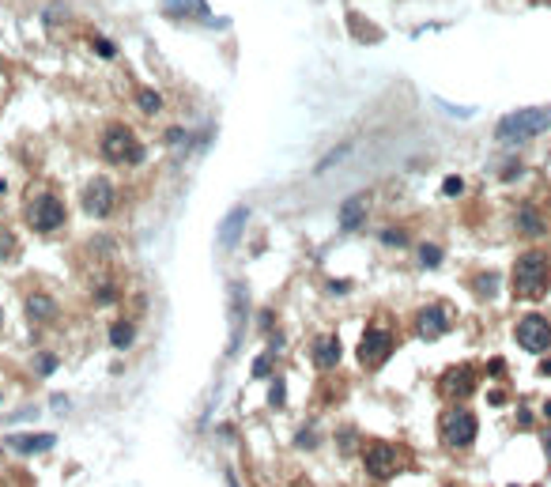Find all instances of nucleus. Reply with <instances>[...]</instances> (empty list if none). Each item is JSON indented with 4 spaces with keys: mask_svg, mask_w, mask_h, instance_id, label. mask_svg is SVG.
Instances as JSON below:
<instances>
[{
    "mask_svg": "<svg viewBox=\"0 0 551 487\" xmlns=\"http://www.w3.org/2000/svg\"><path fill=\"white\" fill-rule=\"evenodd\" d=\"M393 348H397V336H393L389 328L374 325V328H366L363 340H359V363L366 366V371H378V366L389 363Z\"/></svg>",
    "mask_w": 551,
    "mask_h": 487,
    "instance_id": "nucleus-7",
    "label": "nucleus"
},
{
    "mask_svg": "<svg viewBox=\"0 0 551 487\" xmlns=\"http://www.w3.org/2000/svg\"><path fill=\"white\" fill-rule=\"evenodd\" d=\"M400 453H404L400 446L374 438V442H366V446H363V465H366V472H370L374 480H389V476H397V468L404 465V457H400Z\"/></svg>",
    "mask_w": 551,
    "mask_h": 487,
    "instance_id": "nucleus-6",
    "label": "nucleus"
},
{
    "mask_svg": "<svg viewBox=\"0 0 551 487\" xmlns=\"http://www.w3.org/2000/svg\"><path fill=\"white\" fill-rule=\"evenodd\" d=\"M514 340H517V348L540 355V351L551 348V321L544 318V313H525V318L514 325Z\"/></svg>",
    "mask_w": 551,
    "mask_h": 487,
    "instance_id": "nucleus-8",
    "label": "nucleus"
},
{
    "mask_svg": "<svg viewBox=\"0 0 551 487\" xmlns=\"http://www.w3.org/2000/svg\"><path fill=\"white\" fill-rule=\"evenodd\" d=\"M540 374H544V378L551 374V359H547V363H540Z\"/></svg>",
    "mask_w": 551,
    "mask_h": 487,
    "instance_id": "nucleus-35",
    "label": "nucleus"
},
{
    "mask_svg": "<svg viewBox=\"0 0 551 487\" xmlns=\"http://www.w3.org/2000/svg\"><path fill=\"white\" fill-rule=\"evenodd\" d=\"M91 49H95L98 57H106V61H110V57H117V46L110 42V38H102V34H95V38H91Z\"/></svg>",
    "mask_w": 551,
    "mask_h": 487,
    "instance_id": "nucleus-26",
    "label": "nucleus"
},
{
    "mask_svg": "<svg viewBox=\"0 0 551 487\" xmlns=\"http://www.w3.org/2000/svg\"><path fill=\"white\" fill-rule=\"evenodd\" d=\"M313 363L321 366V371H333L340 363V340L336 336H321L318 344H313Z\"/></svg>",
    "mask_w": 551,
    "mask_h": 487,
    "instance_id": "nucleus-17",
    "label": "nucleus"
},
{
    "mask_svg": "<svg viewBox=\"0 0 551 487\" xmlns=\"http://www.w3.org/2000/svg\"><path fill=\"white\" fill-rule=\"evenodd\" d=\"M510 287L517 298H540L551 287V253L544 249H525L510 268Z\"/></svg>",
    "mask_w": 551,
    "mask_h": 487,
    "instance_id": "nucleus-1",
    "label": "nucleus"
},
{
    "mask_svg": "<svg viewBox=\"0 0 551 487\" xmlns=\"http://www.w3.org/2000/svg\"><path fill=\"white\" fill-rule=\"evenodd\" d=\"M98 155L110 166H140L143 155H148V148H143V140L128 125L113 121V125L102 129V136H98Z\"/></svg>",
    "mask_w": 551,
    "mask_h": 487,
    "instance_id": "nucleus-2",
    "label": "nucleus"
},
{
    "mask_svg": "<svg viewBox=\"0 0 551 487\" xmlns=\"http://www.w3.org/2000/svg\"><path fill=\"white\" fill-rule=\"evenodd\" d=\"M27 318H31V321H54V318H57V302L49 298L46 291L31 295V298H27Z\"/></svg>",
    "mask_w": 551,
    "mask_h": 487,
    "instance_id": "nucleus-18",
    "label": "nucleus"
},
{
    "mask_svg": "<svg viewBox=\"0 0 551 487\" xmlns=\"http://www.w3.org/2000/svg\"><path fill=\"white\" fill-rule=\"evenodd\" d=\"M57 363H61V359H57L54 351H38V355H34V371H38V374H54Z\"/></svg>",
    "mask_w": 551,
    "mask_h": 487,
    "instance_id": "nucleus-24",
    "label": "nucleus"
},
{
    "mask_svg": "<svg viewBox=\"0 0 551 487\" xmlns=\"http://www.w3.org/2000/svg\"><path fill=\"white\" fill-rule=\"evenodd\" d=\"M412 328H415L419 340H442L445 333H450V313H445L442 306H423L415 313Z\"/></svg>",
    "mask_w": 551,
    "mask_h": 487,
    "instance_id": "nucleus-11",
    "label": "nucleus"
},
{
    "mask_svg": "<svg viewBox=\"0 0 551 487\" xmlns=\"http://www.w3.org/2000/svg\"><path fill=\"white\" fill-rule=\"evenodd\" d=\"M163 140L170 144V148H181V144H189V133H186L181 125H170L166 133H163Z\"/></svg>",
    "mask_w": 551,
    "mask_h": 487,
    "instance_id": "nucleus-27",
    "label": "nucleus"
},
{
    "mask_svg": "<svg viewBox=\"0 0 551 487\" xmlns=\"http://www.w3.org/2000/svg\"><path fill=\"white\" fill-rule=\"evenodd\" d=\"M268 404H272V408H283V381H280V378H276V381H272V393H268Z\"/></svg>",
    "mask_w": 551,
    "mask_h": 487,
    "instance_id": "nucleus-32",
    "label": "nucleus"
},
{
    "mask_svg": "<svg viewBox=\"0 0 551 487\" xmlns=\"http://www.w3.org/2000/svg\"><path fill=\"white\" fill-rule=\"evenodd\" d=\"M547 129H551V106H525V110L506 114L495 125V140L498 144H525V140L547 133Z\"/></svg>",
    "mask_w": 551,
    "mask_h": 487,
    "instance_id": "nucleus-3",
    "label": "nucleus"
},
{
    "mask_svg": "<svg viewBox=\"0 0 551 487\" xmlns=\"http://www.w3.org/2000/svg\"><path fill=\"white\" fill-rule=\"evenodd\" d=\"M0 401H4V393H0Z\"/></svg>",
    "mask_w": 551,
    "mask_h": 487,
    "instance_id": "nucleus-39",
    "label": "nucleus"
},
{
    "mask_svg": "<svg viewBox=\"0 0 551 487\" xmlns=\"http://www.w3.org/2000/svg\"><path fill=\"white\" fill-rule=\"evenodd\" d=\"M72 11H69V0H49L46 4V11H42V19L49 23V27H54V23H61V19H69Z\"/></svg>",
    "mask_w": 551,
    "mask_h": 487,
    "instance_id": "nucleus-22",
    "label": "nucleus"
},
{
    "mask_svg": "<svg viewBox=\"0 0 551 487\" xmlns=\"http://www.w3.org/2000/svg\"><path fill=\"white\" fill-rule=\"evenodd\" d=\"M476 291L491 298V295L498 291V276H495V272H483V276H480V280H476Z\"/></svg>",
    "mask_w": 551,
    "mask_h": 487,
    "instance_id": "nucleus-28",
    "label": "nucleus"
},
{
    "mask_svg": "<svg viewBox=\"0 0 551 487\" xmlns=\"http://www.w3.org/2000/svg\"><path fill=\"white\" fill-rule=\"evenodd\" d=\"M23 219H27V227L34 234H54L69 223V208H64V201L57 193L38 189V193L27 196V204H23Z\"/></svg>",
    "mask_w": 551,
    "mask_h": 487,
    "instance_id": "nucleus-4",
    "label": "nucleus"
},
{
    "mask_svg": "<svg viewBox=\"0 0 551 487\" xmlns=\"http://www.w3.org/2000/svg\"><path fill=\"white\" fill-rule=\"evenodd\" d=\"M514 227H517V234H525V239H544L547 219H544V212L536 204H521L514 212Z\"/></svg>",
    "mask_w": 551,
    "mask_h": 487,
    "instance_id": "nucleus-12",
    "label": "nucleus"
},
{
    "mask_svg": "<svg viewBox=\"0 0 551 487\" xmlns=\"http://www.w3.org/2000/svg\"><path fill=\"white\" fill-rule=\"evenodd\" d=\"M80 201H84V212L91 219H106V216H113V208H117V189H113L110 178H91L84 186Z\"/></svg>",
    "mask_w": 551,
    "mask_h": 487,
    "instance_id": "nucleus-9",
    "label": "nucleus"
},
{
    "mask_svg": "<svg viewBox=\"0 0 551 487\" xmlns=\"http://www.w3.org/2000/svg\"><path fill=\"white\" fill-rule=\"evenodd\" d=\"M11 450H19V453H46V450H54L57 438L54 434H11L8 438Z\"/></svg>",
    "mask_w": 551,
    "mask_h": 487,
    "instance_id": "nucleus-16",
    "label": "nucleus"
},
{
    "mask_svg": "<svg viewBox=\"0 0 551 487\" xmlns=\"http://www.w3.org/2000/svg\"><path fill=\"white\" fill-rule=\"evenodd\" d=\"M419 265H423V268H438L442 265V246H435V242L419 246Z\"/></svg>",
    "mask_w": 551,
    "mask_h": 487,
    "instance_id": "nucleus-23",
    "label": "nucleus"
},
{
    "mask_svg": "<svg viewBox=\"0 0 551 487\" xmlns=\"http://www.w3.org/2000/svg\"><path fill=\"white\" fill-rule=\"evenodd\" d=\"M382 246H389V249H404V246H408V231H400V227H397V231H393V227L382 231Z\"/></svg>",
    "mask_w": 551,
    "mask_h": 487,
    "instance_id": "nucleus-25",
    "label": "nucleus"
},
{
    "mask_svg": "<svg viewBox=\"0 0 551 487\" xmlns=\"http://www.w3.org/2000/svg\"><path fill=\"white\" fill-rule=\"evenodd\" d=\"M163 11L174 19H208V0H163Z\"/></svg>",
    "mask_w": 551,
    "mask_h": 487,
    "instance_id": "nucleus-15",
    "label": "nucleus"
},
{
    "mask_svg": "<svg viewBox=\"0 0 551 487\" xmlns=\"http://www.w3.org/2000/svg\"><path fill=\"white\" fill-rule=\"evenodd\" d=\"M136 106H140V114H148V117H155L163 110V95L155 87H140L136 91Z\"/></svg>",
    "mask_w": 551,
    "mask_h": 487,
    "instance_id": "nucleus-19",
    "label": "nucleus"
},
{
    "mask_svg": "<svg viewBox=\"0 0 551 487\" xmlns=\"http://www.w3.org/2000/svg\"><path fill=\"white\" fill-rule=\"evenodd\" d=\"M438 393L442 397H450V401H465V397H472L476 393V371L472 366H450L442 378H438Z\"/></svg>",
    "mask_w": 551,
    "mask_h": 487,
    "instance_id": "nucleus-10",
    "label": "nucleus"
},
{
    "mask_svg": "<svg viewBox=\"0 0 551 487\" xmlns=\"http://www.w3.org/2000/svg\"><path fill=\"white\" fill-rule=\"evenodd\" d=\"M476 431H480V423L468 408H445L442 419H438V434L450 450H468V446L476 442Z\"/></svg>",
    "mask_w": 551,
    "mask_h": 487,
    "instance_id": "nucleus-5",
    "label": "nucleus"
},
{
    "mask_svg": "<svg viewBox=\"0 0 551 487\" xmlns=\"http://www.w3.org/2000/svg\"><path fill=\"white\" fill-rule=\"evenodd\" d=\"M268 374H272V355H261L253 363V378H268Z\"/></svg>",
    "mask_w": 551,
    "mask_h": 487,
    "instance_id": "nucleus-31",
    "label": "nucleus"
},
{
    "mask_svg": "<svg viewBox=\"0 0 551 487\" xmlns=\"http://www.w3.org/2000/svg\"><path fill=\"white\" fill-rule=\"evenodd\" d=\"M133 340H136L133 321H113V325H110V344H113V348H133Z\"/></svg>",
    "mask_w": 551,
    "mask_h": 487,
    "instance_id": "nucleus-20",
    "label": "nucleus"
},
{
    "mask_svg": "<svg viewBox=\"0 0 551 487\" xmlns=\"http://www.w3.org/2000/svg\"><path fill=\"white\" fill-rule=\"evenodd\" d=\"M113 298H117V287H113V283H102L98 291H95V302H98V306H110Z\"/></svg>",
    "mask_w": 551,
    "mask_h": 487,
    "instance_id": "nucleus-30",
    "label": "nucleus"
},
{
    "mask_svg": "<svg viewBox=\"0 0 551 487\" xmlns=\"http://www.w3.org/2000/svg\"><path fill=\"white\" fill-rule=\"evenodd\" d=\"M16 253H19V239L8 227H0V265H4V261H16Z\"/></svg>",
    "mask_w": 551,
    "mask_h": 487,
    "instance_id": "nucleus-21",
    "label": "nucleus"
},
{
    "mask_svg": "<svg viewBox=\"0 0 551 487\" xmlns=\"http://www.w3.org/2000/svg\"><path fill=\"white\" fill-rule=\"evenodd\" d=\"M344 155H348V144H344V148H336V151H333V155H329V159H325V163H321L318 170H329L333 163H340V159H344Z\"/></svg>",
    "mask_w": 551,
    "mask_h": 487,
    "instance_id": "nucleus-33",
    "label": "nucleus"
},
{
    "mask_svg": "<svg viewBox=\"0 0 551 487\" xmlns=\"http://www.w3.org/2000/svg\"><path fill=\"white\" fill-rule=\"evenodd\" d=\"M0 321H4V310H0Z\"/></svg>",
    "mask_w": 551,
    "mask_h": 487,
    "instance_id": "nucleus-38",
    "label": "nucleus"
},
{
    "mask_svg": "<svg viewBox=\"0 0 551 487\" xmlns=\"http://www.w3.org/2000/svg\"><path fill=\"white\" fill-rule=\"evenodd\" d=\"M544 416H547V419H551V401H547V404H544Z\"/></svg>",
    "mask_w": 551,
    "mask_h": 487,
    "instance_id": "nucleus-37",
    "label": "nucleus"
},
{
    "mask_svg": "<svg viewBox=\"0 0 551 487\" xmlns=\"http://www.w3.org/2000/svg\"><path fill=\"white\" fill-rule=\"evenodd\" d=\"M442 193H445V196H461V193H465V178L450 174V178L442 181Z\"/></svg>",
    "mask_w": 551,
    "mask_h": 487,
    "instance_id": "nucleus-29",
    "label": "nucleus"
},
{
    "mask_svg": "<svg viewBox=\"0 0 551 487\" xmlns=\"http://www.w3.org/2000/svg\"><path fill=\"white\" fill-rule=\"evenodd\" d=\"M366 212H370V201H366L363 193H355V196H348L344 204H340V231H359L363 223H366Z\"/></svg>",
    "mask_w": 551,
    "mask_h": 487,
    "instance_id": "nucleus-13",
    "label": "nucleus"
},
{
    "mask_svg": "<svg viewBox=\"0 0 551 487\" xmlns=\"http://www.w3.org/2000/svg\"><path fill=\"white\" fill-rule=\"evenodd\" d=\"M246 219H249V208L246 204H238V208H231V212H227V219L219 223V234H216L223 249H234V242H238V234L246 227Z\"/></svg>",
    "mask_w": 551,
    "mask_h": 487,
    "instance_id": "nucleus-14",
    "label": "nucleus"
},
{
    "mask_svg": "<svg viewBox=\"0 0 551 487\" xmlns=\"http://www.w3.org/2000/svg\"><path fill=\"white\" fill-rule=\"evenodd\" d=\"M540 442H544V453H547V461H551V423L544 427V434H540Z\"/></svg>",
    "mask_w": 551,
    "mask_h": 487,
    "instance_id": "nucleus-34",
    "label": "nucleus"
},
{
    "mask_svg": "<svg viewBox=\"0 0 551 487\" xmlns=\"http://www.w3.org/2000/svg\"><path fill=\"white\" fill-rule=\"evenodd\" d=\"M227 487H242L238 480H234V476H227Z\"/></svg>",
    "mask_w": 551,
    "mask_h": 487,
    "instance_id": "nucleus-36",
    "label": "nucleus"
}]
</instances>
